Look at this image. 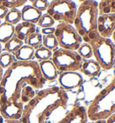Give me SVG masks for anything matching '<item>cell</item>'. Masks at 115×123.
I'll use <instances>...</instances> for the list:
<instances>
[{
    "mask_svg": "<svg viewBox=\"0 0 115 123\" xmlns=\"http://www.w3.org/2000/svg\"><path fill=\"white\" fill-rule=\"evenodd\" d=\"M45 83L37 61H15L4 72L0 85V105H24L36 94L35 90L42 88Z\"/></svg>",
    "mask_w": 115,
    "mask_h": 123,
    "instance_id": "6da1fadb",
    "label": "cell"
},
{
    "mask_svg": "<svg viewBox=\"0 0 115 123\" xmlns=\"http://www.w3.org/2000/svg\"><path fill=\"white\" fill-rule=\"evenodd\" d=\"M68 103L67 92L58 86L41 89L24 107L22 123H46L58 109H65Z\"/></svg>",
    "mask_w": 115,
    "mask_h": 123,
    "instance_id": "7a4b0ae2",
    "label": "cell"
},
{
    "mask_svg": "<svg viewBox=\"0 0 115 123\" xmlns=\"http://www.w3.org/2000/svg\"><path fill=\"white\" fill-rule=\"evenodd\" d=\"M98 16V2L96 0H85L77 6L73 26L84 42L89 43L99 35L97 31Z\"/></svg>",
    "mask_w": 115,
    "mask_h": 123,
    "instance_id": "3957f363",
    "label": "cell"
},
{
    "mask_svg": "<svg viewBox=\"0 0 115 123\" xmlns=\"http://www.w3.org/2000/svg\"><path fill=\"white\" fill-rule=\"evenodd\" d=\"M115 113V77L101 90L87 109L88 120H107Z\"/></svg>",
    "mask_w": 115,
    "mask_h": 123,
    "instance_id": "277c9868",
    "label": "cell"
},
{
    "mask_svg": "<svg viewBox=\"0 0 115 123\" xmlns=\"http://www.w3.org/2000/svg\"><path fill=\"white\" fill-rule=\"evenodd\" d=\"M93 49L95 60L101 66L102 69L110 70L115 65V44L109 38L98 35L89 42Z\"/></svg>",
    "mask_w": 115,
    "mask_h": 123,
    "instance_id": "5b68a950",
    "label": "cell"
},
{
    "mask_svg": "<svg viewBox=\"0 0 115 123\" xmlns=\"http://www.w3.org/2000/svg\"><path fill=\"white\" fill-rule=\"evenodd\" d=\"M51 60L56 66L58 71L62 72L77 71L80 70L83 64V58L77 51L58 48L52 53Z\"/></svg>",
    "mask_w": 115,
    "mask_h": 123,
    "instance_id": "8992f818",
    "label": "cell"
},
{
    "mask_svg": "<svg viewBox=\"0 0 115 123\" xmlns=\"http://www.w3.org/2000/svg\"><path fill=\"white\" fill-rule=\"evenodd\" d=\"M46 11L55 22L73 24L77 6L73 0H53L50 2Z\"/></svg>",
    "mask_w": 115,
    "mask_h": 123,
    "instance_id": "52a82bcc",
    "label": "cell"
},
{
    "mask_svg": "<svg viewBox=\"0 0 115 123\" xmlns=\"http://www.w3.org/2000/svg\"><path fill=\"white\" fill-rule=\"evenodd\" d=\"M54 35L57 38L58 46L65 49L77 51L82 44L83 40L73 24L59 23L55 27Z\"/></svg>",
    "mask_w": 115,
    "mask_h": 123,
    "instance_id": "ba28073f",
    "label": "cell"
},
{
    "mask_svg": "<svg viewBox=\"0 0 115 123\" xmlns=\"http://www.w3.org/2000/svg\"><path fill=\"white\" fill-rule=\"evenodd\" d=\"M58 81L61 89L70 91L80 87L84 83V78L81 74L77 71L62 72L58 76Z\"/></svg>",
    "mask_w": 115,
    "mask_h": 123,
    "instance_id": "9c48e42d",
    "label": "cell"
},
{
    "mask_svg": "<svg viewBox=\"0 0 115 123\" xmlns=\"http://www.w3.org/2000/svg\"><path fill=\"white\" fill-rule=\"evenodd\" d=\"M115 30V14H99L97 20V31L101 37L110 38Z\"/></svg>",
    "mask_w": 115,
    "mask_h": 123,
    "instance_id": "30bf717a",
    "label": "cell"
},
{
    "mask_svg": "<svg viewBox=\"0 0 115 123\" xmlns=\"http://www.w3.org/2000/svg\"><path fill=\"white\" fill-rule=\"evenodd\" d=\"M87 109L84 106L77 105L58 123H87Z\"/></svg>",
    "mask_w": 115,
    "mask_h": 123,
    "instance_id": "8fae6325",
    "label": "cell"
},
{
    "mask_svg": "<svg viewBox=\"0 0 115 123\" xmlns=\"http://www.w3.org/2000/svg\"><path fill=\"white\" fill-rule=\"evenodd\" d=\"M36 31H37L36 24L27 22H20L14 26V36L23 41H24L30 35Z\"/></svg>",
    "mask_w": 115,
    "mask_h": 123,
    "instance_id": "7c38bea8",
    "label": "cell"
},
{
    "mask_svg": "<svg viewBox=\"0 0 115 123\" xmlns=\"http://www.w3.org/2000/svg\"><path fill=\"white\" fill-rule=\"evenodd\" d=\"M40 66L41 75L44 77V79L47 81H53L58 78V71L56 66L52 62L51 59L45 60V61L38 62Z\"/></svg>",
    "mask_w": 115,
    "mask_h": 123,
    "instance_id": "4fadbf2b",
    "label": "cell"
},
{
    "mask_svg": "<svg viewBox=\"0 0 115 123\" xmlns=\"http://www.w3.org/2000/svg\"><path fill=\"white\" fill-rule=\"evenodd\" d=\"M22 22H27L36 24L42 15V12L36 9L32 5H25L21 10Z\"/></svg>",
    "mask_w": 115,
    "mask_h": 123,
    "instance_id": "5bb4252c",
    "label": "cell"
},
{
    "mask_svg": "<svg viewBox=\"0 0 115 123\" xmlns=\"http://www.w3.org/2000/svg\"><path fill=\"white\" fill-rule=\"evenodd\" d=\"M101 70V66L99 65V63L95 59H86L83 61L82 67L79 71L86 76L95 77L100 74Z\"/></svg>",
    "mask_w": 115,
    "mask_h": 123,
    "instance_id": "9a60e30c",
    "label": "cell"
},
{
    "mask_svg": "<svg viewBox=\"0 0 115 123\" xmlns=\"http://www.w3.org/2000/svg\"><path fill=\"white\" fill-rule=\"evenodd\" d=\"M35 49L28 45H23L15 53L14 57L16 61H31L34 58Z\"/></svg>",
    "mask_w": 115,
    "mask_h": 123,
    "instance_id": "2e32d148",
    "label": "cell"
},
{
    "mask_svg": "<svg viewBox=\"0 0 115 123\" xmlns=\"http://www.w3.org/2000/svg\"><path fill=\"white\" fill-rule=\"evenodd\" d=\"M14 36V25L4 22L0 25V43L5 44Z\"/></svg>",
    "mask_w": 115,
    "mask_h": 123,
    "instance_id": "e0dca14e",
    "label": "cell"
},
{
    "mask_svg": "<svg viewBox=\"0 0 115 123\" xmlns=\"http://www.w3.org/2000/svg\"><path fill=\"white\" fill-rule=\"evenodd\" d=\"M99 14H115V0H101L98 3Z\"/></svg>",
    "mask_w": 115,
    "mask_h": 123,
    "instance_id": "ac0fdd59",
    "label": "cell"
},
{
    "mask_svg": "<svg viewBox=\"0 0 115 123\" xmlns=\"http://www.w3.org/2000/svg\"><path fill=\"white\" fill-rule=\"evenodd\" d=\"M23 45H24V41L14 36L12 39H10L7 41L6 43L4 44V50L9 52V53H12V54H14Z\"/></svg>",
    "mask_w": 115,
    "mask_h": 123,
    "instance_id": "d6986e66",
    "label": "cell"
},
{
    "mask_svg": "<svg viewBox=\"0 0 115 123\" xmlns=\"http://www.w3.org/2000/svg\"><path fill=\"white\" fill-rule=\"evenodd\" d=\"M22 21V14L21 10L18 8H12L9 9L6 16L5 17V22L7 24H10L12 25H16Z\"/></svg>",
    "mask_w": 115,
    "mask_h": 123,
    "instance_id": "ffe728a7",
    "label": "cell"
},
{
    "mask_svg": "<svg viewBox=\"0 0 115 123\" xmlns=\"http://www.w3.org/2000/svg\"><path fill=\"white\" fill-rule=\"evenodd\" d=\"M15 61H16L15 57L12 53L4 51L0 54V67L2 68L3 70L7 69L9 67L13 65Z\"/></svg>",
    "mask_w": 115,
    "mask_h": 123,
    "instance_id": "44dd1931",
    "label": "cell"
},
{
    "mask_svg": "<svg viewBox=\"0 0 115 123\" xmlns=\"http://www.w3.org/2000/svg\"><path fill=\"white\" fill-rule=\"evenodd\" d=\"M24 42H25V44L28 46L33 48L34 49H37L38 48L42 46V35H41V33L36 31L32 35H30Z\"/></svg>",
    "mask_w": 115,
    "mask_h": 123,
    "instance_id": "7402d4cb",
    "label": "cell"
},
{
    "mask_svg": "<svg viewBox=\"0 0 115 123\" xmlns=\"http://www.w3.org/2000/svg\"><path fill=\"white\" fill-rule=\"evenodd\" d=\"M42 46L53 52L58 49L57 38L54 34L42 35Z\"/></svg>",
    "mask_w": 115,
    "mask_h": 123,
    "instance_id": "603a6c76",
    "label": "cell"
},
{
    "mask_svg": "<svg viewBox=\"0 0 115 123\" xmlns=\"http://www.w3.org/2000/svg\"><path fill=\"white\" fill-rule=\"evenodd\" d=\"M52 53L53 52L45 48L44 46H41L40 48L35 49V53H34V58L37 59L39 62L45 61V60H49L51 59L52 57Z\"/></svg>",
    "mask_w": 115,
    "mask_h": 123,
    "instance_id": "cb8c5ba5",
    "label": "cell"
},
{
    "mask_svg": "<svg viewBox=\"0 0 115 123\" xmlns=\"http://www.w3.org/2000/svg\"><path fill=\"white\" fill-rule=\"evenodd\" d=\"M77 51L79 54V56L83 58V60L91 59V58L94 56L91 45L89 43H86V42H82V44L79 46V48Z\"/></svg>",
    "mask_w": 115,
    "mask_h": 123,
    "instance_id": "d4e9b609",
    "label": "cell"
},
{
    "mask_svg": "<svg viewBox=\"0 0 115 123\" xmlns=\"http://www.w3.org/2000/svg\"><path fill=\"white\" fill-rule=\"evenodd\" d=\"M55 20L51 17L49 14H42L41 17L40 18L39 22L37 23V25L39 27L42 28H49V27H54Z\"/></svg>",
    "mask_w": 115,
    "mask_h": 123,
    "instance_id": "484cf974",
    "label": "cell"
},
{
    "mask_svg": "<svg viewBox=\"0 0 115 123\" xmlns=\"http://www.w3.org/2000/svg\"><path fill=\"white\" fill-rule=\"evenodd\" d=\"M27 1L28 0H0V5L8 9H12L24 6Z\"/></svg>",
    "mask_w": 115,
    "mask_h": 123,
    "instance_id": "4316f807",
    "label": "cell"
},
{
    "mask_svg": "<svg viewBox=\"0 0 115 123\" xmlns=\"http://www.w3.org/2000/svg\"><path fill=\"white\" fill-rule=\"evenodd\" d=\"M49 5H50L49 0H34L32 2V6L41 12H44L47 10Z\"/></svg>",
    "mask_w": 115,
    "mask_h": 123,
    "instance_id": "83f0119b",
    "label": "cell"
},
{
    "mask_svg": "<svg viewBox=\"0 0 115 123\" xmlns=\"http://www.w3.org/2000/svg\"><path fill=\"white\" fill-rule=\"evenodd\" d=\"M41 35H51L55 33V27H49V28H42L41 31Z\"/></svg>",
    "mask_w": 115,
    "mask_h": 123,
    "instance_id": "f1b7e54d",
    "label": "cell"
},
{
    "mask_svg": "<svg viewBox=\"0 0 115 123\" xmlns=\"http://www.w3.org/2000/svg\"><path fill=\"white\" fill-rule=\"evenodd\" d=\"M8 11H9L8 8H6V6H3L0 5V20L5 19V17L6 16L7 13H8Z\"/></svg>",
    "mask_w": 115,
    "mask_h": 123,
    "instance_id": "f546056e",
    "label": "cell"
},
{
    "mask_svg": "<svg viewBox=\"0 0 115 123\" xmlns=\"http://www.w3.org/2000/svg\"><path fill=\"white\" fill-rule=\"evenodd\" d=\"M0 123H22L21 120H5L3 117L0 115Z\"/></svg>",
    "mask_w": 115,
    "mask_h": 123,
    "instance_id": "4dcf8cb0",
    "label": "cell"
},
{
    "mask_svg": "<svg viewBox=\"0 0 115 123\" xmlns=\"http://www.w3.org/2000/svg\"><path fill=\"white\" fill-rule=\"evenodd\" d=\"M106 123H115V113H113L112 115H111V116L106 120Z\"/></svg>",
    "mask_w": 115,
    "mask_h": 123,
    "instance_id": "1f68e13d",
    "label": "cell"
},
{
    "mask_svg": "<svg viewBox=\"0 0 115 123\" xmlns=\"http://www.w3.org/2000/svg\"><path fill=\"white\" fill-rule=\"evenodd\" d=\"M3 75H4V70L0 67V85H1V81H2V78H3Z\"/></svg>",
    "mask_w": 115,
    "mask_h": 123,
    "instance_id": "d6a6232c",
    "label": "cell"
},
{
    "mask_svg": "<svg viewBox=\"0 0 115 123\" xmlns=\"http://www.w3.org/2000/svg\"><path fill=\"white\" fill-rule=\"evenodd\" d=\"M92 123H106V120H97L92 121Z\"/></svg>",
    "mask_w": 115,
    "mask_h": 123,
    "instance_id": "836d02e7",
    "label": "cell"
},
{
    "mask_svg": "<svg viewBox=\"0 0 115 123\" xmlns=\"http://www.w3.org/2000/svg\"><path fill=\"white\" fill-rule=\"evenodd\" d=\"M112 41H113V43L115 44V30H114V31H113L112 35Z\"/></svg>",
    "mask_w": 115,
    "mask_h": 123,
    "instance_id": "e575fe53",
    "label": "cell"
},
{
    "mask_svg": "<svg viewBox=\"0 0 115 123\" xmlns=\"http://www.w3.org/2000/svg\"><path fill=\"white\" fill-rule=\"evenodd\" d=\"M2 53V44L0 43V54Z\"/></svg>",
    "mask_w": 115,
    "mask_h": 123,
    "instance_id": "d590c367",
    "label": "cell"
},
{
    "mask_svg": "<svg viewBox=\"0 0 115 123\" xmlns=\"http://www.w3.org/2000/svg\"><path fill=\"white\" fill-rule=\"evenodd\" d=\"M78 1H79L80 3H82V2H84V1H85V0H78Z\"/></svg>",
    "mask_w": 115,
    "mask_h": 123,
    "instance_id": "8d00e7d4",
    "label": "cell"
},
{
    "mask_svg": "<svg viewBox=\"0 0 115 123\" xmlns=\"http://www.w3.org/2000/svg\"><path fill=\"white\" fill-rule=\"evenodd\" d=\"M1 24H2V20H0V25H1Z\"/></svg>",
    "mask_w": 115,
    "mask_h": 123,
    "instance_id": "74e56055",
    "label": "cell"
},
{
    "mask_svg": "<svg viewBox=\"0 0 115 123\" xmlns=\"http://www.w3.org/2000/svg\"><path fill=\"white\" fill-rule=\"evenodd\" d=\"M29 1H30L31 3H32V1H34V0H29Z\"/></svg>",
    "mask_w": 115,
    "mask_h": 123,
    "instance_id": "f35d334b",
    "label": "cell"
},
{
    "mask_svg": "<svg viewBox=\"0 0 115 123\" xmlns=\"http://www.w3.org/2000/svg\"><path fill=\"white\" fill-rule=\"evenodd\" d=\"M49 1H53V0H49Z\"/></svg>",
    "mask_w": 115,
    "mask_h": 123,
    "instance_id": "ab89813d",
    "label": "cell"
},
{
    "mask_svg": "<svg viewBox=\"0 0 115 123\" xmlns=\"http://www.w3.org/2000/svg\"><path fill=\"white\" fill-rule=\"evenodd\" d=\"M87 123H92V122H87Z\"/></svg>",
    "mask_w": 115,
    "mask_h": 123,
    "instance_id": "60d3db41",
    "label": "cell"
}]
</instances>
